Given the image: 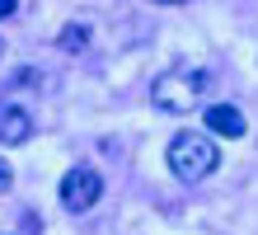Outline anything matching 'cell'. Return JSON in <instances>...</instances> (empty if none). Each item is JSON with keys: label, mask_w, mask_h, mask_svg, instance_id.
Masks as SVG:
<instances>
[{"label": "cell", "mask_w": 258, "mask_h": 235, "mask_svg": "<svg viewBox=\"0 0 258 235\" xmlns=\"http://www.w3.org/2000/svg\"><path fill=\"white\" fill-rule=\"evenodd\" d=\"M0 52H5V42H0Z\"/></svg>", "instance_id": "9c48e42d"}, {"label": "cell", "mask_w": 258, "mask_h": 235, "mask_svg": "<svg viewBox=\"0 0 258 235\" xmlns=\"http://www.w3.org/2000/svg\"><path fill=\"white\" fill-rule=\"evenodd\" d=\"M164 160H169V174L178 183H202L207 174H216L221 151L207 132H178L169 141V151H164Z\"/></svg>", "instance_id": "6da1fadb"}, {"label": "cell", "mask_w": 258, "mask_h": 235, "mask_svg": "<svg viewBox=\"0 0 258 235\" xmlns=\"http://www.w3.org/2000/svg\"><path fill=\"white\" fill-rule=\"evenodd\" d=\"M14 10H19V0H0V19H10Z\"/></svg>", "instance_id": "ba28073f"}, {"label": "cell", "mask_w": 258, "mask_h": 235, "mask_svg": "<svg viewBox=\"0 0 258 235\" xmlns=\"http://www.w3.org/2000/svg\"><path fill=\"white\" fill-rule=\"evenodd\" d=\"M207 85H211V75H207V71H188V66H178V71L155 75V85H150V99H155L160 113L183 118V113H192V108L202 104Z\"/></svg>", "instance_id": "7a4b0ae2"}, {"label": "cell", "mask_w": 258, "mask_h": 235, "mask_svg": "<svg viewBox=\"0 0 258 235\" xmlns=\"http://www.w3.org/2000/svg\"><path fill=\"white\" fill-rule=\"evenodd\" d=\"M28 136H33V113L24 104L5 99L0 104V146H24Z\"/></svg>", "instance_id": "277c9868"}, {"label": "cell", "mask_w": 258, "mask_h": 235, "mask_svg": "<svg viewBox=\"0 0 258 235\" xmlns=\"http://www.w3.org/2000/svg\"><path fill=\"white\" fill-rule=\"evenodd\" d=\"M85 47H89V28H80V24L61 28V52H85Z\"/></svg>", "instance_id": "8992f818"}, {"label": "cell", "mask_w": 258, "mask_h": 235, "mask_svg": "<svg viewBox=\"0 0 258 235\" xmlns=\"http://www.w3.org/2000/svg\"><path fill=\"white\" fill-rule=\"evenodd\" d=\"M207 127H211V136H244V118L230 104H211L207 108Z\"/></svg>", "instance_id": "5b68a950"}, {"label": "cell", "mask_w": 258, "mask_h": 235, "mask_svg": "<svg viewBox=\"0 0 258 235\" xmlns=\"http://www.w3.org/2000/svg\"><path fill=\"white\" fill-rule=\"evenodd\" d=\"M10 183H14V169H10V160H0V193H5Z\"/></svg>", "instance_id": "52a82bcc"}, {"label": "cell", "mask_w": 258, "mask_h": 235, "mask_svg": "<svg viewBox=\"0 0 258 235\" xmlns=\"http://www.w3.org/2000/svg\"><path fill=\"white\" fill-rule=\"evenodd\" d=\"M99 193H103L99 169L75 165V169H66V174H61V202H66L71 212H89V207L99 202Z\"/></svg>", "instance_id": "3957f363"}]
</instances>
